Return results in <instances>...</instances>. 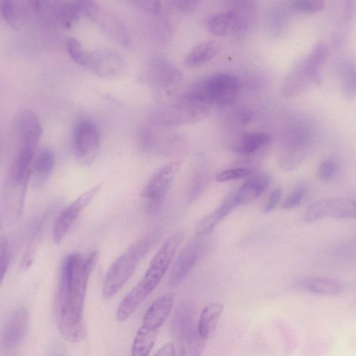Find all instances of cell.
<instances>
[{
  "instance_id": "obj_37",
  "label": "cell",
  "mask_w": 356,
  "mask_h": 356,
  "mask_svg": "<svg viewBox=\"0 0 356 356\" xmlns=\"http://www.w3.org/2000/svg\"><path fill=\"white\" fill-rule=\"evenodd\" d=\"M305 194V188L302 186L296 188L284 200L282 208L290 209L297 207L302 201Z\"/></svg>"
},
{
  "instance_id": "obj_30",
  "label": "cell",
  "mask_w": 356,
  "mask_h": 356,
  "mask_svg": "<svg viewBox=\"0 0 356 356\" xmlns=\"http://www.w3.org/2000/svg\"><path fill=\"white\" fill-rule=\"evenodd\" d=\"M61 0H26L29 8L40 17L54 21L55 12Z\"/></svg>"
},
{
  "instance_id": "obj_12",
  "label": "cell",
  "mask_w": 356,
  "mask_h": 356,
  "mask_svg": "<svg viewBox=\"0 0 356 356\" xmlns=\"http://www.w3.org/2000/svg\"><path fill=\"white\" fill-rule=\"evenodd\" d=\"M355 218L356 201L346 197H331L318 200L305 211L304 219L312 222L325 217Z\"/></svg>"
},
{
  "instance_id": "obj_40",
  "label": "cell",
  "mask_w": 356,
  "mask_h": 356,
  "mask_svg": "<svg viewBox=\"0 0 356 356\" xmlns=\"http://www.w3.org/2000/svg\"><path fill=\"white\" fill-rule=\"evenodd\" d=\"M200 0H170L171 3L182 12H191L198 4Z\"/></svg>"
},
{
  "instance_id": "obj_34",
  "label": "cell",
  "mask_w": 356,
  "mask_h": 356,
  "mask_svg": "<svg viewBox=\"0 0 356 356\" xmlns=\"http://www.w3.org/2000/svg\"><path fill=\"white\" fill-rule=\"evenodd\" d=\"M10 260L9 252V245L8 238L1 235L0 238V274L1 282H3L5 274L6 273Z\"/></svg>"
},
{
  "instance_id": "obj_20",
  "label": "cell",
  "mask_w": 356,
  "mask_h": 356,
  "mask_svg": "<svg viewBox=\"0 0 356 356\" xmlns=\"http://www.w3.org/2000/svg\"><path fill=\"white\" fill-rule=\"evenodd\" d=\"M235 195L227 197L214 211L202 218L196 227L198 235H208L237 206Z\"/></svg>"
},
{
  "instance_id": "obj_8",
  "label": "cell",
  "mask_w": 356,
  "mask_h": 356,
  "mask_svg": "<svg viewBox=\"0 0 356 356\" xmlns=\"http://www.w3.org/2000/svg\"><path fill=\"white\" fill-rule=\"evenodd\" d=\"M206 236L197 234L179 253L168 277L170 287L180 284L202 258L208 245Z\"/></svg>"
},
{
  "instance_id": "obj_4",
  "label": "cell",
  "mask_w": 356,
  "mask_h": 356,
  "mask_svg": "<svg viewBox=\"0 0 356 356\" xmlns=\"http://www.w3.org/2000/svg\"><path fill=\"white\" fill-rule=\"evenodd\" d=\"M183 238L181 232L172 234L152 259L145 275L137 284L147 296L156 287L163 278Z\"/></svg>"
},
{
  "instance_id": "obj_19",
  "label": "cell",
  "mask_w": 356,
  "mask_h": 356,
  "mask_svg": "<svg viewBox=\"0 0 356 356\" xmlns=\"http://www.w3.org/2000/svg\"><path fill=\"white\" fill-rule=\"evenodd\" d=\"M269 183L270 178L266 175H259L249 179L235 194L237 204L246 205L257 200Z\"/></svg>"
},
{
  "instance_id": "obj_32",
  "label": "cell",
  "mask_w": 356,
  "mask_h": 356,
  "mask_svg": "<svg viewBox=\"0 0 356 356\" xmlns=\"http://www.w3.org/2000/svg\"><path fill=\"white\" fill-rule=\"evenodd\" d=\"M342 87L347 95H356V68L354 66L348 65L343 68Z\"/></svg>"
},
{
  "instance_id": "obj_17",
  "label": "cell",
  "mask_w": 356,
  "mask_h": 356,
  "mask_svg": "<svg viewBox=\"0 0 356 356\" xmlns=\"http://www.w3.org/2000/svg\"><path fill=\"white\" fill-rule=\"evenodd\" d=\"M174 303V296L167 294L154 301L147 309L142 325L159 330L167 319Z\"/></svg>"
},
{
  "instance_id": "obj_2",
  "label": "cell",
  "mask_w": 356,
  "mask_h": 356,
  "mask_svg": "<svg viewBox=\"0 0 356 356\" xmlns=\"http://www.w3.org/2000/svg\"><path fill=\"white\" fill-rule=\"evenodd\" d=\"M70 57L78 65L102 78H115L124 71L126 63L118 53L110 50H86L79 40L71 38L65 43Z\"/></svg>"
},
{
  "instance_id": "obj_15",
  "label": "cell",
  "mask_w": 356,
  "mask_h": 356,
  "mask_svg": "<svg viewBox=\"0 0 356 356\" xmlns=\"http://www.w3.org/2000/svg\"><path fill=\"white\" fill-rule=\"evenodd\" d=\"M29 315L25 307L13 310L6 319L1 334V350L10 351L19 346L29 327Z\"/></svg>"
},
{
  "instance_id": "obj_10",
  "label": "cell",
  "mask_w": 356,
  "mask_h": 356,
  "mask_svg": "<svg viewBox=\"0 0 356 356\" xmlns=\"http://www.w3.org/2000/svg\"><path fill=\"white\" fill-rule=\"evenodd\" d=\"M102 186V183L94 186L61 210L52 228V237L56 243L58 244L63 240L79 216L90 203Z\"/></svg>"
},
{
  "instance_id": "obj_14",
  "label": "cell",
  "mask_w": 356,
  "mask_h": 356,
  "mask_svg": "<svg viewBox=\"0 0 356 356\" xmlns=\"http://www.w3.org/2000/svg\"><path fill=\"white\" fill-rule=\"evenodd\" d=\"M203 88L212 104H229L235 101L240 88L237 76L219 72L210 76L202 83Z\"/></svg>"
},
{
  "instance_id": "obj_6",
  "label": "cell",
  "mask_w": 356,
  "mask_h": 356,
  "mask_svg": "<svg viewBox=\"0 0 356 356\" xmlns=\"http://www.w3.org/2000/svg\"><path fill=\"white\" fill-rule=\"evenodd\" d=\"M181 164L179 161L168 163L157 170L150 177L142 193L148 212L153 213L160 209Z\"/></svg>"
},
{
  "instance_id": "obj_35",
  "label": "cell",
  "mask_w": 356,
  "mask_h": 356,
  "mask_svg": "<svg viewBox=\"0 0 356 356\" xmlns=\"http://www.w3.org/2000/svg\"><path fill=\"white\" fill-rule=\"evenodd\" d=\"M292 7L303 13H315L324 6V0H293Z\"/></svg>"
},
{
  "instance_id": "obj_31",
  "label": "cell",
  "mask_w": 356,
  "mask_h": 356,
  "mask_svg": "<svg viewBox=\"0 0 356 356\" xmlns=\"http://www.w3.org/2000/svg\"><path fill=\"white\" fill-rule=\"evenodd\" d=\"M159 238V233L153 232L135 242L129 250L141 259L145 257Z\"/></svg>"
},
{
  "instance_id": "obj_25",
  "label": "cell",
  "mask_w": 356,
  "mask_h": 356,
  "mask_svg": "<svg viewBox=\"0 0 356 356\" xmlns=\"http://www.w3.org/2000/svg\"><path fill=\"white\" fill-rule=\"evenodd\" d=\"M159 330L147 327L143 325L138 328L131 348V353L135 356L149 355L158 335Z\"/></svg>"
},
{
  "instance_id": "obj_21",
  "label": "cell",
  "mask_w": 356,
  "mask_h": 356,
  "mask_svg": "<svg viewBox=\"0 0 356 356\" xmlns=\"http://www.w3.org/2000/svg\"><path fill=\"white\" fill-rule=\"evenodd\" d=\"M28 5L23 0H1V13L5 22L13 29H19L24 24Z\"/></svg>"
},
{
  "instance_id": "obj_27",
  "label": "cell",
  "mask_w": 356,
  "mask_h": 356,
  "mask_svg": "<svg viewBox=\"0 0 356 356\" xmlns=\"http://www.w3.org/2000/svg\"><path fill=\"white\" fill-rule=\"evenodd\" d=\"M179 341V355H201L206 343V339L200 334L197 327Z\"/></svg>"
},
{
  "instance_id": "obj_22",
  "label": "cell",
  "mask_w": 356,
  "mask_h": 356,
  "mask_svg": "<svg viewBox=\"0 0 356 356\" xmlns=\"http://www.w3.org/2000/svg\"><path fill=\"white\" fill-rule=\"evenodd\" d=\"M238 25V19L234 10L216 13L207 21L209 31L217 36H224L231 32L236 33Z\"/></svg>"
},
{
  "instance_id": "obj_11",
  "label": "cell",
  "mask_w": 356,
  "mask_h": 356,
  "mask_svg": "<svg viewBox=\"0 0 356 356\" xmlns=\"http://www.w3.org/2000/svg\"><path fill=\"white\" fill-rule=\"evenodd\" d=\"M319 65L311 56L300 62L285 78L281 90L282 95L293 97L313 86H318L321 83L318 72Z\"/></svg>"
},
{
  "instance_id": "obj_28",
  "label": "cell",
  "mask_w": 356,
  "mask_h": 356,
  "mask_svg": "<svg viewBox=\"0 0 356 356\" xmlns=\"http://www.w3.org/2000/svg\"><path fill=\"white\" fill-rule=\"evenodd\" d=\"M270 137L265 133H250L239 140L237 148L243 154H252L267 145Z\"/></svg>"
},
{
  "instance_id": "obj_39",
  "label": "cell",
  "mask_w": 356,
  "mask_h": 356,
  "mask_svg": "<svg viewBox=\"0 0 356 356\" xmlns=\"http://www.w3.org/2000/svg\"><path fill=\"white\" fill-rule=\"evenodd\" d=\"M282 193V188L280 187L272 191L264 207L265 213H270L276 207L281 198Z\"/></svg>"
},
{
  "instance_id": "obj_18",
  "label": "cell",
  "mask_w": 356,
  "mask_h": 356,
  "mask_svg": "<svg viewBox=\"0 0 356 356\" xmlns=\"http://www.w3.org/2000/svg\"><path fill=\"white\" fill-rule=\"evenodd\" d=\"M195 309L189 303L180 305L173 314L170 330L172 334L180 340L192 332L194 326Z\"/></svg>"
},
{
  "instance_id": "obj_13",
  "label": "cell",
  "mask_w": 356,
  "mask_h": 356,
  "mask_svg": "<svg viewBox=\"0 0 356 356\" xmlns=\"http://www.w3.org/2000/svg\"><path fill=\"white\" fill-rule=\"evenodd\" d=\"M140 259L129 250L109 268L102 286L105 298L114 296L134 273Z\"/></svg>"
},
{
  "instance_id": "obj_41",
  "label": "cell",
  "mask_w": 356,
  "mask_h": 356,
  "mask_svg": "<svg viewBox=\"0 0 356 356\" xmlns=\"http://www.w3.org/2000/svg\"><path fill=\"white\" fill-rule=\"evenodd\" d=\"M175 354V346L172 343H168L161 346L155 353V355L174 356Z\"/></svg>"
},
{
  "instance_id": "obj_1",
  "label": "cell",
  "mask_w": 356,
  "mask_h": 356,
  "mask_svg": "<svg viewBox=\"0 0 356 356\" xmlns=\"http://www.w3.org/2000/svg\"><path fill=\"white\" fill-rule=\"evenodd\" d=\"M97 252L86 257L78 252L64 258L54 300L58 327L67 341L76 343L86 334L83 305L89 277L97 263Z\"/></svg>"
},
{
  "instance_id": "obj_5",
  "label": "cell",
  "mask_w": 356,
  "mask_h": 356,
  "mask_svg": "<svg viewBox=\"0 0 356 356\" xmlns=\"http://www.w3.org/2000/svg\"><path fill=\"white\" fill-rule=\"evenodd\" d=\"M146 78L159 95L172 96L180 89L182 75L172 63L161 56L152 57L147 66Z\"/></svg>"
},
{
  "instance_id": "obj_16",
  "label": "cell",
  "mask_w": 356,
  "mask_h": 356,
  "mask_svg": "<svg viewBox=\"0 0 356 356\" xmlns=\"http://www.w3.org/2000/svg\"><path fill=\"white\" fill-rule=\"evenodd\" d=\"M54 163V154L49 148H43L35 154L29 179V184L33 188H40L48 180L53 171Z\"/></svg>"
},
{
  "instance_id": "obj_33",
  "label": "cell",
  "mask_w": 356,
  "mask_h": 356,
  "mask_svg": "<svg viewBox=\"0 0 356 356\" xmlns=\"http://www.w3.org/2000/svg\"><path fill=\"white\" fill-rule=\"evenodd\" d=\"M254 172L252 168H236L223 170L216 175V179L220 182L239 179L247 177Z\"/></svg>"
},
{
  "instance_id": "obj_29",
  "label": "cell",
  "mask_w": 356,
  "mask_h": 356,
  "mask_svg": "<svg viewBox=\"0 0 356 356\" xmlns=\"http://www.w3.org/2000/svg\"><path fill=\"white\" fill-rule=\"evenodd\" d=\"M304 286L310 292L321 295H335L341 289L340 284L330 278H314L306 282Z\"/></svg>"
},
{
  "instance_id": "obj_36",
  "label": "cell",
  "mask_w": 356,
  "mask_h": 356,
  "mask_svg": "<svg viewBox=\"0 0 356 356\" xmlns=\"http://www.w3.org/2000/svg\"><path fill=\"white\" fill-rule=\"evenodd\" d=\"M129 1L138 9L150 14L159 13L161 10V0H129Z\"/></svg>"
},
{
  "instance_id": "obj_3",
  "label": "cell",
  "mask_w": 356,
  "mask_h": 356,
  "mask_svg": "<svg viewBox=\"0 0 356 356\" xmlns=\"http://www.w3.org/2000/svg\"><path fill=\"white\" fill-rule=\"evenodd\" d=\"M76 1L81 15L94 22L111 40L120 45L129 44V33L119 18L93 0Z\"/></svg>"
},
{
  "instance_id": "obj_23",
  "label": "cell",
  "mask_w": 356,
  "mask_h": 356,
  "mask_svg": "<svg viewBox=\"0 0 356 356\" xmlns=\"http://www.w3.org/2000/svg\"><path fill=\"white\" fill-rule=\"evenodd\" d=\"M222 310L223 305L220 302L211 303L202 309L197 327L200 334L206 339L215 331Z\"/></svg>"
},
{
  "instance_id": "obj_9",
  "label": "cell",
  "mask_w": 356,
  "mask_h": 356,
  "mask_svg": "<svg viewBox=\"0 0 356 356\" xmlns=\"http://www.w3.org/2000/svg\"><path fill=\"white\" fill-rule=\"evenodd\" d=\"M72 140L78 161L83 165L91 163L100 145V133L96 124L90 120L79 121L74 129Z\"/></svg>"
},
{
  "instance_id": "obj_7",
  "label": "cell",
  "mask_w": 356,
  "mask_h": 356,
  "mask_svg": "<svg viewBox=\"0 0 356 356\" xmlns=\"http://www.w3.org/2000/svg\"><path fill=\"white\" fill-rule=\"evenodd\" d=\"M309 133L300 124H293L285 136L278 163L285 170L298 168L305 159L309 147Z\"/></svg>"
},
{
  "instance_id": "obj_38",
  "label": "cell",
  "mask_w": 356,
  "mask_h": 356,
  "mask_svg": "<svg viewBox=\"0 0 356 356\" xmlns=\"http://www.w3.org/2000/svg\"><path fill=\"white\" fill-rule=\"evenodd\" d=\"M335 164L330 159L323 161L317 170V176L323 180L332 178L334 174Z\"/></svg>"
},
{
  "instance_id": "obj_24",
  "label": "cell",
  "mask_w": 356,
  "mask_h": 356,
  "mask_svg": "<svg viewBox=\"0 0 356 356\" xmlns=\"http://www.w3.org/2000/svg\"><path fill=\"white\" fill-rule=\"evenodd\" d=\"M82 16L76 0H61L54 17V21L70 29Z\"/></svg>"
},
{
  "instance_id": "obj_26",
  "label": "cell",
  "mask_w": 356,
  "mask_h": 356,
  "mask_svg": "<svg viewBox=\"0 0 356 356\" xmlns=\"http://www.w3.org/2000/svg\"><path fill=\"white\" fill-rule=\"evenodd\" d=\"M218 51L215 42L200 43L193 47L187 54L185 63L188 66H198L206 63L213 58Z\"/></svg>"
}]
</instances>
